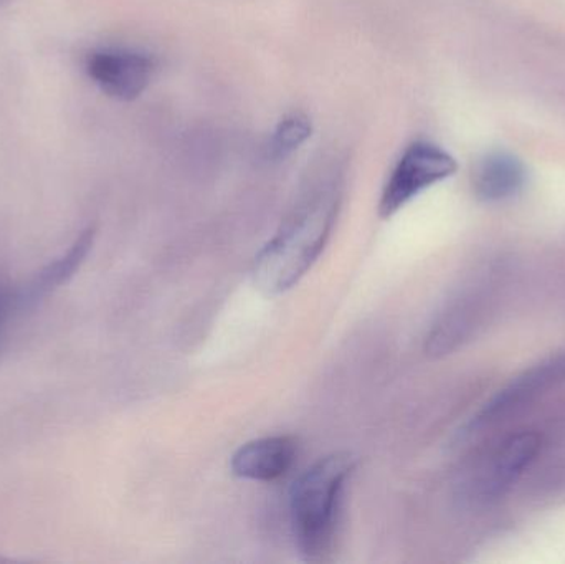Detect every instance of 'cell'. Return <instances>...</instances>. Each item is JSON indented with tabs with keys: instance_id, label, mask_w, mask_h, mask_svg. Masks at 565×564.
Instances as JSON below:
<instances>
[{
	"instance_id": "11",
	"label": "cell",
	"mask_w": 565,
	"mask_h": 564,
	"mask_svg": "<svg viewBox=\"0 0 565 564\" xmlns=\"http://www.w3.org/2000/svg\"><path fill=\"white\" fill-rule=\"evenodd\" d=\"M22 297L20 290L9 287V285H0V351H2L3 341H6L7 328L12 321L13 315L22 310Z\"/></svg>"
},
{
	"instance_id": "5",
	"label": "cell",
	"mask_w": 565,
	"mask_h": 564,
	"mask_svg": "<svg viewBox=\"0 0 565 564\" xmlns=\"http://www.w3.org/2000/svg\"><path fill=\"white\" fill-rule=\"evenodd\" d=\"M298 456V443L289 436L262 437L242 446L232 457L238 479L274 482L281 479Z\"/></svg>"
},
{
	"instance_id": "2",
	"label": "cell",
	"mask_w": 565,
	"mask_h": 564,
	"mask_svg": "<svg viewBox=\"0 0 565 564\" xmlns=\"http://www.w3.org/2000/svg\"><path fill=\"white\" fill-rule=\"evenodd\" d=\"M355 469L351 454L322 457L289 490V522L305 562H322L334 545L342 490Z\"/></svg>"
},
{
	"instance_id": "6",
	"label": "cell",
	"mask_w": 565,
	"mask_h": 564,
	"mask_svg": "<svg viewBox=\"0 0 565 564\" xmlns=\"http://www.w3.org/2000/svg\"><path fill=\"white\" fill-rule=\"evenodd\" d=\"M540 449V437L533 433L518 434L501 444L481 473L480 490L483 496L487 499L504 496L536 459Z\"/></svg>"
},
{
	"instance_id": "3",
	"label": "cell",
	"mask_w": 565,
	"mask_h": 564,
	"mask_svg": "<svg viewBox=\"0 0 565 564\" xmlns=\"http://www.w3.org/2000/svg\"><path fill=\"white\" fill-rule=\"evenodd\" d=\"M457 161L430 141H415L402 152L379 201L381 219H391L422 192L457 172Z\"/></svg>"
},
{
	"instance_id": "7",
	"label": "cell",
	"mask_w": 565,
	"mask_h": 564,
	"mask_svg": "<svg viewBox=\"0 0 565 564\" xmlns=\"http://www.w3.org/2000/svg\"><path fill=\"white\" fill-rule=\"evenodd\" d=\"M93 242H95V231L88 228L76 238L75 244L68 248L66 254H63L56 260L50 262L25 288H20L23 308L36 304V301L42 300L46 295L66 284L76 274V270H79V267L85 264L86 257L92 251Z\"/></svg>"
},
{
	"instance_id": "4",
	"label": "cell",
	"mask_w": 565,
	"mask_h": 564,
	"mask_svg": "<svg viewBox=\"0 0 565 564\" xmlns=\"http://www.w3.org/2000/svg\"><path fill=\"white\" fill-rule=\"evenodd\" d=\"M88 75L113 98L131 102L139 98L151 83L154 60L129 49H103L88 58Z\"/></svg>"
},
{
	"instance_id": "10",
	"label": "cell",
	"mask_w": 565,
	"mask_h": 564,
	"mask_svg": "<svg viewBox=\"0 0 565 564\" xmlns=\"http://www.w3.org/2000/svg\"><path fill=\"white\" fill-rule=\"evenodd\" d=\"M312 135L311 121L301 113H291L278 123L268 142V158L282 161L295 155Z\"/></svg>"
},
{
	"instance_id": "1",
	"label": "cell",
	"mask_w": 565,
	"mask_h": 564,
	"mask_svg": "<svg viewBox=\"0 0 565 564\" xmlns=\"http://www.w3.org/2000/svg\"><path fill=\"white\" fill-rule=\"evenodd\" d=\"M341 192L335 184L312 189L282 221L281 227L255 257L254 281L268 297L291 290L324 251Z\"/></svg>"
},
{
	"instance_id": "8",
	"label": "cell",
	"mask_w": 565,
	"mask_h": 564,
	"mask_svg": "<svg viewBox=\"0 0 565 564\" xmlns=\"http://www.w3.org/2000/svg\"><path fill=\"white\" fill-rule=\"evenodd\" d=\"M526 172L523 164L510 155H491L475 171V191L487 202L507 201L523 189Z\"/></svg>"
},
{
	"instance_id": "9",
	"label": "cell",
	"mask_w": 565,
	"mask_h": 564,
	"mask_svg": "<svg viewBox=\"0 0 565 564\" xmlns=\"http://www.w3.org/2000/svg\"><path fill=\"white\" fill-rule=\"evenodd\" d=\"M563 376H565V358H557V360H553L551 363H544L541 366L534 368L530 373L520 377L516 383H513V386L503 391L490 406H487V409L481 413V423H488L493 417L500 416L504 411L511 409V407L520 404L521 401L533 396L537 391L543 390L544 386Z\"/></svg>"
}]
</instances>
